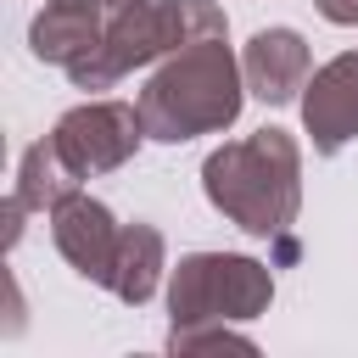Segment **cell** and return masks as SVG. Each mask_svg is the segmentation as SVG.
I'll return each instance as SVG.
<instances>
[{"instance_id":"6da1fadb","label":"cell","mask_w":358,"mask_h":358,"mask_svg":"<svg viewBox=\"0 0 358 358\" xmlns=\"http://www.w3.org/2000/svg\"><path fill=\"white\" fill-rule=\"evenodd\" d=\"M241 62L229 56L224 34H207V39H190L179 45L157 73L151 84L140 90V117H145V134L151 140H196V134H218L241 117Z\"/></svg>"},{"instance_id":"7a4b0ae2","label":"cell","mask_w":358,"mask_h":358,"mask_svg":"<svg viewBox=\"0 0 358 358\" xmlns=\"http://www.w3.org/2000/svg\"><path fill=\"white\" fill-rule=\"evenodd\" d=\"M302 151L285 129H257L235 145H218L201 162L207 201L235 218L246 235H285L302 201Z\"/></svg>"},{"instance_id":"3957f363","label":"cell","mask_w":358,"mask_h":358,"mask_svg":"<svg viewBox=\"0 0 358 358\" xmlns=\"http://www.w3.org/2000/svg\"><path fill=\"white\" fill-rule=\"evenodd\" d=\"M207 34H224V11L213 0H129L106 17L101 45L84 62H73L67 78L78 90H112L123 73H134L157 56H173L179 45L207 39Z\"/></svg>"},{"instance_id":"277c9868","label":"cell","mask_w":358,"mask_h":358,"mask_svg":"<svg viewBox=\"0 0 358 358\" xmlns=\"http://www.w3.org/2000/svg\"><path fill=\"white\" fill-rule=\"evenodd\" d=\"M268 296H274V274L257 257H235V252H190L173 268V285H168L173 330L257 319L268 308Z\"/></svg>"},{"instance_id":"5b68a950","label":"cell","mask_w":358,"mask_h":358,"mask_svg":"<svg viewBox=\"0 0 358 358\" xmlns=\"http://www.w3.org/2000/svg\"><path fill=\"white\" fill-rule=\"evenodd\" d=\"M50 140H56V151L67 157V168L78 179H95V173L123 168L140 151L145 117H140V106H123V101H84L56 123Z\"/></svg>"},{"instance_id":"8992f818","label":"cell","mask_w":358,"mask_h":358,"mask_svg":"<svg viewBox=\"0 0 358 358\" xmlns=\"http://www.w3.org/2000/svg\"><path fill=\"white\" fill-rule=\"evenodd\" d=\"M50 235H56L62 257H67L84 280H95V285L112 280L123 229L112 224V213H106L95 196H78V190H73L67 201H56V207H50Z\"/></svg>"},{"instance_id":"52a82bcc","label":"cell","mask_w":358,"mask_h":358,"mask_svg":"<svg viewBox=\"0 0 358 358\" xmlns=\"http://www.w3.org/2000/svg\"><path fill=\"white\" fill-rule=\"evenodd\" d=\"M302 123L313 134V151L319 157H336L352 134H358V50L324 62L313 78H308V95H302Z\"/></svg>"},{"instance_id":"ba28073f","label":"cell","mask_w":358,"mask_h":358,"mask_svg":"<svg viewBox=\"0 0 358 358\" xmlns=\"http://www.w3.org/2000/svg\"><path fill=\"white\" fill-rule=\"evenodd\" d=\"M246 90L268 106H285L296 90H308V45L296 28H257L241 56Z\"/></svg>"},{"instance_id":"9c48e42d","label":"cell","mask_w":358,"mask_h":358,"mask_svg":"<svg viewBox=\"0 0 358 358\" xmlns=\"http://www.w3.org/2000/svg\"><path fill=\"white\" fill-rule=\"evenodd\" d=\"M101 34H106V17H101V6H90V0H45V11H39L34 28H28L34 56H39V62H56V67L84 62V56L101 45Z\"/></svg>"},{"instance_id":"30bf717a","label":"cell","mask_w":358,"mask_h":358,"mask_svg":"<svg viewBox=\"0 0 358 358\" xmlns=\"http://www.w3.org/2000/svg\"><path fill=\"white\" fill-rule=\"evenodd\" d=\"M157 268H162V235L151 224H129L117 241V268H112L106 291L123 302H145L157 291Z\"/></svg>"},{"instance_id":"8fae6325","label":"cell","mask_w":358,"mask_h":358,"mask_svg":"<svg viewBox=\"0 0 358 358\" xmlns=\"http://www.w3.org/2000/svg\"><path fill=\"white\" fill-rule=\"evenodd\" d=\"M78 190V173L67 168V157L56 151V140H39V145H28L22 151V173H17V201L22 207H39V213H50L56 201H67Z\"/></svg>"},{"instance_id":"7c38bea8","label":"cell","mask_w":358,"mask_h":358,"mask_svg":"<svg viewBox=\"0 0 358 358\" xmlns=\"http://www.w3.org/2000/svg\"><path fill=\"white\" fill-rule=\"evenodd\" d=\"M313 6H319V17L336 22V28H352V22H358V0H313Z\"/></svg>"},{"instance_id":"4fadbf2b","label":"cell","mask_w":358,"mask_h":358,"mask_svg":"<svg viewBox=\"0 0 358 358\" xmlns=\"http://www.w3.org/2000/svg\"><path fill=\"white\" fill-rule=\"evenodd\" d=\"M90 6H101V11H117V6H129V0H90Z\"/></svg>"}]
</instances>
